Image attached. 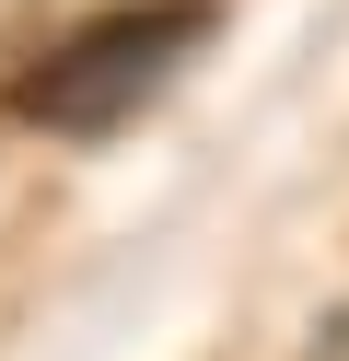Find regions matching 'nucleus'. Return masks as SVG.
<instances>
[{
  "label": "nucleus",
  "instance_id": "obj_1",
  "mask_svg": "<svg viewBox=\"0 0 349 361\" xmlns=\"http://www.w3.org/2000/svg\"><path fill=\"white\" fill-rule=\"evenodd\" d=\"M209 24H221L209 0H116L12 82V117L47 128V140H105V128L152 117V94L209 47Z\"/></svg>",
  "mask_w": 349,
  "mask_h": 361
},
{
  "label": "nucleus",
  "instance_id": "obj_2",
  "mask_svg": "<svg viewBox=\"0 0 349 361\" xmlns=\"http://www.w3.org/2000/svg\"><path fill=\"white\" fill-rule=\"evenodd\" d=\"M302 361H349V303H326V326H314V350Z\"/></svg>",
  "mask_w": 349,
  "mask_h": 361
},
{
  "label": "nucleus",
  "instance_id": "obj_3",
  "mask_svg": "<svg viewBox=\"0 0 349 361\" xmlns=\"http://www.w3.org/2000/svg\"><path fill=\"white\" fill-rule=\"evenodd\" d=\"M35 12H47V0H0V35H12V24H35Z\"/></svg>",
  "mask_w": 349,
  "mask_h": 361
}]
</instances>
